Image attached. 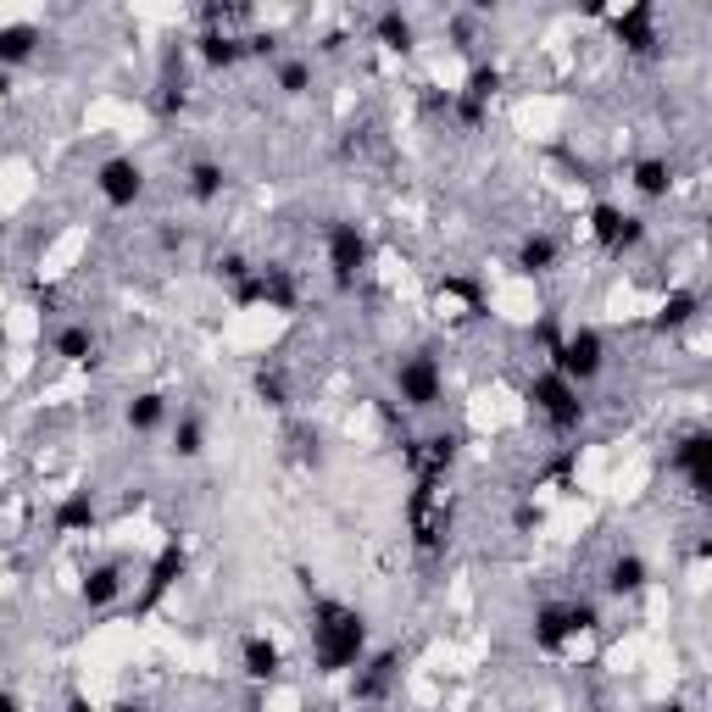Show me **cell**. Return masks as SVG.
I'll return each instance as SVG.
<instances>
[{
  "mask_svg": "<svg viewBox=\"0 0 712 712\" xmlns=\"http://www.w3.org/2000/svg\"><path fill=\"white\" fill-rule=\"evenodd\" d=\"M635 190H640L646 201H662V195L673 190V162H662V157H640V162H635Z\"/></svg>",
  "mask_w": 712,
  "mask_h": 712,
  "instance_id": "obj_27",
  "label": "cell"
},
{
  "mask_svg": "<svg viewBox=\"0 0 712 712\" xmlns=\"http://www.w3.org/2000/svg\"><path fill=\"white\" fill-rule=\"evenodd\" d=\"M451 100H457L451 89H446V95H440V89H423V111H435V117H451Z\"/></svg>",
  "mask_w": 712,
  "mask_h": 712,
  "instance_id": "obj_37",
  "label": "cell"
},
{
  "mask_svg": "<svg viewBox=\"0 0 712 712\" xmlns=\"http://www.w3.org/2000/svg\"><path fill=\"white\" fill-rule=\"evenodd\" d=\"M7 89H12V73H7V67H0V95H7Z\"/></svg>",
  "mask_w": 712,
  "mask_h": 712,
  "instance_id": "obj_43",
  "label": "cell"
},
{
  "mask_svg": "<svg viewBox=\"0 0 712 712\" xmlns=\"http://www.w3.org/2000/svg\"><path fill=\"white\" fill-rule=\"evenodd\" d=\"M435 485H440V479H417V490H412V501H406V529H412V545H417L423 556L446 551V540H451V507L435 501Z\"/></svg>",
  "mask_w": 712,
  "mask_h": 712,
  "instance_id": "obj_4",
  "label": "cell"
},
{
  "mask_svg": "<svg viewBox=\"0 0 712 712\" xmlns=\"http://www.w3.org/2000/svg\"><path fill=\"white\" fill-rule=\"evenodd\" d=\"M668 468L690 485V496H695V501H706V496H712V435H706V429L679 435V446H673Z\"/></svg>",
  "mask_w": 712,
  "mask_h": 712,
  "instance_id": "obj_7",
  "label": "cell"
},
{
  "mask_svg": "<svg viewBox=\"0 0 712 712\" xmlns=\"http://www.w3.org/2000/svg\"><path fill=\"white\" fill-rule=\"evenodd\" d=\"M567 629H574V635H596L602 629V607L596 602H567Z\"/></svg>",
  "mask_w": 712,
  "mask_h": 712,
  "instance_id": "obj_32",
  "label": "cell"
},
{
  "mask_svg": "<svg viewBox=\"0 0 712 712\" xmlns=\"http://www.w3.org/2000/svg\"><path fill=\"white\" fill-rule=\"evenodd\" d=\"M695 312H701V296H695V290H673V296L662 301V312L651 318V329H657V334H679L684 323H695Z\"/></svg>",
  "mask_w": 712,
  "mask_h": 712,
  "instance_id": "obj_25",
  "label": "cell"
},
{
  "mask_svg": "<svg viewBox=\"0 0 712 712\" xmlns=\"http://www.w3.org/2000/svg\"><path fill=\"white\" fill-rule=\"evenodd\" d=\"M206 451V429H201V417H179V429H173V457L195 463Z\"/></svg>",
  "mask_w": 712,
  "mask_h": 712,
  "instance_id": "obj_29",
  "label": "cell"
},
{
  "mask_svg": "<svg viewBox=\"0 0 712 712\" xmlns=\"http://www.w3.org/2000/svg\"><path fill=\"white\" fill-rule=\"evenodd\" d=\"M212 273H217V278L229 284V290H234V284H245V278H251L256 267H251V262H245L240 251H229V256H217V262H212Z\"/></svg>",
  "mask_w": 712,
  "mask_h": 712,
  "instance_id": "obj_33",
  "label": "cell"
},
{
  "mask_svg": "<svg viewBox=\"0 0 712 712\" xmlns=\"http://www.w3.org/2000/svg\"><path fill=\"white\" fill-rule=\"evenodd\" d=\"M111 712H146V706H139V701H117Z\"/></svg>",
  "mask_w": 712,
  "mask_h": 712,
  "instance_id": "obj_42",
  "label": "cell"
},
{
  "mask_svg": "<svg viewBox=\"0 0 712 712\" xmlns=\"http://www.w3.org/2000/svg\"><path fill=\"white\" fill-rule=\"evenodd\" d=\"M184 190H190V201H195V206H212V201L229 190V168H223V162H190Z\"/></svg>",
  "mask_w": 712,
  "mask_h": 712,
  "instance_id": "obj_21",
  "label": "cell"
},
{
  "mask_svg": "<svg viewBox=\"0 0 712 712\" xmlns=\"http://www.w3.org/2000/svg\"><path fill=\"white\" fill-rule=\"evenodd\" d=\"M646 585H651V567H646V556L624 551V556H613V562H607V596H640Z\"/></svg>",
  "mask_w": 712,
  "mask_h": 712,
  "instance_id": "obj_17",
  "label": "cell"
},
{
  "mask_svg": "<svg viewBox=\"0 0 712 712\" xmlns=\"http://www.w3.org/2000/svg\"><path fill=\"white\" fill-rule=\"evenodd\" d=\"M184 567H190V551H184V540H168L162 551H157V562H151V574H146V591H139V602H134V613H151L179 580H184Z\"/></svg>",
  "mask_w": 712,
  "mask_h": 712,
  "instance_id": "obj_10",
  "label": "cell"
},
{
  "mask_svg": "<svg viewBox=\"0 0 712 712\" xmlns=\"http://www.w3.org/2000/svg\"><path fill=\"white\" fill-rule=\"evenodd\" d=\"M507 89V73L496 67V62H474L468 67V78H463V100H474V106H485L490 111V100Z\"/></svg>",
  "mask_w": 712,
  "mask_h": 712,
  "instance_id": "obj_23",
  "label": "cell"
},
{
  "mask_svg": "<svg viewBox=\"0 0 712 712\" xmlns=\"http://www.w3.org/2000/svg\"><path fill=\"white\" fill-rule=\"evenodd\" d=\"M95 190H100V201L106 206H134L139 195H146V168H139L134 157H106L100 168H95Z\"/></svg>",
  "mask_w": 712,
  "mask_h": 712,
  "instance_id": "obj_8",
  "label": "cell"
},
{
  "mask_svg": "<svg viewBox=\"0 0 712 712\" xmlns=\"http://www.w3.org/2000/svg\"><path fill=\"white\" fill-rule=\"evenodd\" d=\"M67 712H100V706H95L89 695H67Z\"/></svg>",
  "mask_w": 712,
  "mask_h": 712,
  "instance_id": "obj_40",
  "label": "cell"
},
{
  "mask_svg": "<svg viewBox=\"0 0 712 712\" xmlns=\"http://www.w3.org/2000/svg\"><path fill=\"white\" fill-rule=\"evenodd\" d=\"M556 262H562V245H556L551 234H529V240L518 245V267H523V273H534V278H540V273H551Z\"/></svg>",
  "mask_w": 712,
  "mask_h": 712,
  "instance_id": "obj_28",
  "label": "cell"
},
{
  "mask_svg": "<svg viewBox=\"0 0 712 712\" xmlns=\"http://www.w3.org/2000/svg\"><path fill=\"white\" fill-rule=\"evenodd\" d=\"M256 395H262V406H278V412L290 406V384H284L278 368H262V373H256Z\"/></svg>",
  "mask_w": 712,
  "mask_h": 712,
  "instance_id": "obj_31",
  "label": "cell"
},
{
  "mask_svg": "<svg viewBox=\"0 0 712 712\" xmlns=\"http://www.w3.org/2000/svg\"><path fill=\"white\" fill-rule=\"evenodd\" d=\"M234 307H262V273H251L245 284H234Z\"/></svg>",
  "mask_w": 712,
  "mask_h": 712,
  "instance_id": "obj_35",
  "label": "cell"
},
{
  "mask_svg": "<svg viewBox=\"0 0 712 712\" xmlns=\"http://www.w3.org/2000/svg\"><path fill=\"white\" fill-rule=\"evenodd\" d=\"M78 596H84V607H111V602L123 596V562H100V567H89L84 585H78Z\"/></svg>",
  "mask_w": 712,
  "mask_h": 712,
  "instance_id": "obj_18",
  "label": "cell"
},
{
  "mask_svg": "<svg viewBox=\"0 0 712 712\" xmlns=\"http://www.w3.org/2000/svg\"><path fill=\"white\" fill-rule=\"evenodd\" d=\"M591 234H596L613 256H624V251H640V245H646V217H635V212L602 201V206L591 212Z\"/></svg>",
  "mask_w": 712,
  "mask_h": 712,
  "instance_id": "obj_9",
  "label": "cell"
},
{
  "mask_svg": "<svg viewBox=\"0 0 712 712\" xmlns=\"http://www.w3.org/2000/svg\"><path fill=\"white\" fill-rule=\"evenodd\" d=\"M0 712H23V701H18L12 690H0Z\"/></svg>",
  "mask_w": 712,
  "mask_h": 712,
  "instance_id": "obj_41",
  "label": "cell"
},
{
  "mask_svg": "<svg viewBox=\"0 0 712 712\" xmlns=\"http://www.w3.org/2000/svg\"><path fill=\"white\" fill-rule=\"evenodd\" d=\"M368 657V618L334 596L312 602V662L318 673H346Z\"/></svg>",
  "mask_w": 712,
  "mask_h": 712,
  "instance_id": "obj_1",
  "label": "cell"
},
{
  "mask_svg": "<svg viewBox=\"0 0 712 712\" xmlns=\"http://www.w3.org/2000/svg\"><path fill=\"white\" fill-rule=\"evenodd\" d=\"M128 429L134 435H151V429H162V423H168V395H157V390H139L134 401H128Z\"/></svg>",
  "mask_w": 712,
  "mask_h": 712,
  "instance_id": "obj_24",
  "label": "cell"
},
{
  "mask_svg": "<svg viewBox=\"0 0 712 712\" xmlns=\"http://www.w3.org/2000/svg\"><path fill=\"white\" fill-rule=\"evenodd\" d=\"M40 51V29L34 23H0V67H23Z\"/></svg>",
  "mask_w": 712,
  "mask_h": 712,
  "instance_id": "obj_19",
  "label": "cell"
},
{
  "mask_svg": "<svg viewBox=\"0 0 712 712\" xmlns=\"http://www.w3.org/2000/svg\"><path fill=\"white\" fill-rule=\"evenodd\" d=\"M657 712H690V706H684V701H668V706H657Z\"/></svg>",
  "mask_w": 712,
  "mask_h": 712,
  "instance_id": "obj_44",
  "label": "cell"
},
{
  "mask_svg": "<svg viewBox=\"0 0 712 712\" xmlns=\"http://www.w3.org/2000/svg\"><path fill=\"white\" fill-rule=\"evenodd\" d=\"M523 395H529V406L551 423L556 435H580V429H585V417H591V406L580 401V390L567 384L562 373H540Z\"/></svg>",
  "mask_w": 712,
  "mask_h": 712,
  "instance_id": "obj_2",
  "label": "cell"
},
{
  "mask_svg": "<svg viewBox=\"0 0 712 712\" xmlns=\"http://www.w3.org/2000/svg\"><path fill=\"white\" fill-rule=\"evenodd\" d=\"M95 523H100L95 490H73V496H62L56 512H51V529H56V534H89Z\"/></svg>",
  "mask_w": 712,
  "mask_h": 712,
  "instance_id": "obj_13",
  "label": "cell"
},
{
  "mask_svg": "<svg viewBox=\"0 0 712 712\" xmlns=\"http://www.w3.org/2000/svg\"><path fill=\"white\" fill-rule=\"evenodd\" d=\"M395 395H401L406 412H429V406H440V395H446L440 357H435V351H412V357H401V362H395Z\"/></svg>",
  "mask_w": 712,
  "mask_h": 712,
  "instance_id": "obj_3",
  "label": "cell"
},
{
  "mask_svg": "<svg viewBox=\"0 0 712 712\" xmlns=\"http://www.w3.org/2000/svg\"><path fill=\"white\" fill-rule=\"evenodd\" d=\"M529 635H534V651H562L567 640H574V629H567V602H545L534 613Z\"/></svg>",
  "mask_w": 712,
  "mask_h": 712,
  "instance_id": "obj_16",
  "label": "cell"
},
{
  "mask_svg": "<svg viewBox=\"0 0 712 712\" xmlns=\"http://www.w3.org/2000/svg\"><path fill=\"white\" fill-rule=\"evenodd\" d=\"M245 56H278V40L273 34H251L245 40Z\"/></svg>",
  "mask_w": 712,
  "mask_h": 712,
  "instance_id": "obj_39",
  "label": "cell"
},
{
  "mask_svg": "<svg viewBox=\"0 0 712 712\" xmlns=\"http://www.w3.org/2000/svg\"><path fill=\"white\" fill-rule=\"evenodd\" d=\"M613 34H618V45H624L629 56H640V62L662 51V34H657V7H651V0H640V7L618 12V18H613Z\"/></svg>",
  "mask_w": 712,
  "mask_h": 712,
  "instance_id": "obj_11",
  "label": "cell"
},
{
  "mask_svg": "<svg viewBox=\"0 0 712 712\" xmlns=\"http://www.w3.org/2000/svg\"><path fill=\"white\" fill-rule=\"evenodd\" d=\"M540 523H545V512H540L534 501H523V507L512 512V529H518V534H529V529H540Z\"/></svg>",
  "mask_w": 712,
  "mask_h": 712,
  "instance_id": "obj_36",
  "label": "cell"
},
{
  "mask_svg": "<svg viewBox=\"0 0 712 712\" xmlns=\"http://www.w3.org/2000/svg\"><path fill=\"white\" fill-rule=\"evenodd\" d=\"M190 106V95H184V78H162V95H157V111L162 117H179Z\"/></svg>",
  "mask_w": 712,
  "mask_h": 712,
  "instance_id": "obj_34",
  "label": "cell"
},
{
  "mask_svg": "<svg viewBox=\"0 0 712 712\" xmlns=\"http://www.w3.org/2000/svg\"><path fill=\"white\" fill-rule=\"evenodd\" d=\"M273 78H278L284 95H307V89H312V62H296V56H290V62H278Z\"/></svg>",
  "mask_w": 712,
  "mask_h": 712,
  "instance_id": "obj_30",
  "label": "cell"
},
{
  "mask_svg": "<svg viewBox=\"0 0 712 712\" xmlns=\"http://www.w3.org/2000/svg\"><path fill=\"white\" fill-rule=\"evenodd\" d=\"M395 673H401V651H379V657L357 662L351 695H357V701H379V695H384V690L395 684Z\"/></svg>",
  "mask_w": 712,
  "mask_h": 712,
  "instance_id": "obj_12",
  "label": "cell"
},
{
  "mask_svg": "<svg viewBox=\"0 0 712 712\" xmlns=\"http://www.w3.org/2000/svg\"><path fill=\"white\" fill-rule=\"evenodd\" d=\"M256 273H262V307H273V312H296L301 307V284H296V273L284 262H267Z\"/></svg>",
  "mask_w": 712,
  "mask_h": 712,
  "instance_id": "obj_14",
  "label": "cell"
},
{
  "mask_svg": "<svg viewBox=\"0 0 712 712\" xmlns=\"http://www.w3.org/2000/svg\"><path fill=\"white\" fill-rule=\"evenodd\" d=\"M240 668H245L251 684H273V679L284 673V651H278L267 635H251V640L240 646Z\"/></svg>",
  "mask_w": 712,
  "mask_h": 712,
  "instance_id": "obj_15",
  "label": "cell"
},
{
  "mask_svg": "<svg viewBox=\"0 0 712 712\" xmlns=\"http://www.w3.org/2000/svg\"><path fill=\"white\" fill-rule=\"evenodd\" d=\"M368 267V234L346 217L329 223V278H334V290H357V278Z\"/></svg>",
  "mask_w": 712,
  "mask_h": 712,
  "instance_id": "obj_6",
  "label": "cell"
},
{
  "mask_svg": "<svg viewBox=\"0 0 712 712\" xmlns=\"http://www.w3.org/2000/svg\"><path fill=\"white\" fill-rule=\"evenodd\" d=\"M551 357V373H562L567 384H591V379H602V368H607V340L596 334V329H574V334H562L556 340V351H545Z\"/></svg>",
  "mask_w": 712,
  "mask_h": 712,
  "instance_id": "obj_5",
  "label": "cell"
},
{
  "mask_svg": "<svg viewBox=\"0 0 712 712\" xmlns=\"http://www.w3.org/2000/svg\"><path fill=\"white\" fill-rule=\"evenodd\" d=\"M34 307L40 312H62V290H56V284H34Z\"/></svg>",
  "mask_w": 712,
  "mask_h": 712,
  "instance_id": "obj_38",
  "label": "cell"
},
{
  "mask_svg": "<svg viewBox=\"0 0 712 712\" xmlns=\"http://www.w3.org/2000/svg\"><path fill=\"white\" fill-rule=\"evenodd\" d=\"M373 40H379L384 51H401V56H406V51L417 45V29H412V18H406L401 7H384V12L373 18Z\"/></svg>",
  "mask_w": 712,
  "mask_h": 712,
  "instance_id": "obj_20",
  "label": "cell"
},
{
  "mask_svg": "<svg viewBox=\"0 0 712 712\" xmlns=\"http://www.w3.org/2000/svg\"><path fill=\"white\" fill-rule=\"evenodd\" d=\"M95 351H100V340L84 323H62L51 334V357H62V362H95Z\"/></svg>",
  "mask_w": 712,
  "mask_h": 712,
  "instance_id": "obj_22",
  "label": "cell"
},
{
  "mask_svg": "<svg viewBox=\"0 0 712 712\" xmlns=\"http://www.w3.org/2000/svg\"><path fill=\"white\" fill-rule=\"evenodd\" d=\"M195 45H201V62H206L212 73H223V67H234V62L245 56V40H234L229 29H223V34H217V29H206Z\"/></svg>",
  "mask_w": 712,
  "mask_h": 712,
  "instance_id": "obj_26",
  "label": "cell"
}]
</instances>
